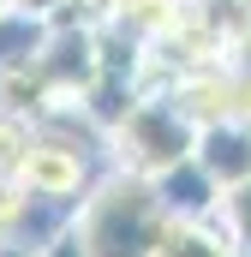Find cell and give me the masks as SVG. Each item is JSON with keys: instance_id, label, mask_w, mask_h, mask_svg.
<instances>
[{"instance_id": "10", "label": "cell", "mask_w": 251, "mask_h": 257, "mask_svg": "<svg viewBox=\"0 0 251 257\" xmlns=\"http://www.w3.org/2000/svg\"><path fill=\"white\" fill-rule=\"evenodd\" d=\"M215 221H221V227H227V239L251 257V180H245V186H233V192L221 197V215H215Z\"/></svg>"}, {"instance_id": "13", "label": "cell", "mask_w": 251, "mask_h": 257, "mask_svg": "<svg viewBox=\"0 0 251 257\" xmlns=\"http://www.w3.org/2000/svg\"><path fill=\"white\" fill-rule=\"evenodd\" d=\"M0 257H42L36 245H0Z\"/></svg>"}, {"instance_id": "5", "label": "cell", "mask_w": 251, "mask_h": 257, "mask_svg": "<svg viewBox=\"0 0 251 257\" xmlns=\"http://www.w3.org/2000/svg\"><path fill=\"white\" fill-rule=\"evenodd\" d=\"M48 42H54V18L0 6V78L6 72H30V66L48 54Z\"/></svg>"}, {"instance_id": "12", "label": "cell", "mask_w": 251, "mask_h": 257, "mask_svg": "<svg viewBox=\"0 0 251 257\" xmlns=\"http://www.w3.org/2000/svg\"><path fill=\"white\" fill-rule=\"evenodd\" d=\"M0 6H12V12H36V18H60L66 0H0Z\"/></svg>"}, {"instance_id": "2", "label": "cell", "mask_w": 251, "mask_h": 257, "mask_svg": "<svg viewBox=\"0 0 251 257\" xmlns=\"http://www.w3.org/2000/svg\"><path fill=\"white\" fill-rule=\"evenodd\" d=\"M108 144H114V168L162 180L168 168H180V162L197 156V126L186 120V108L168 90H144L126 108V120L108 132Z\"/></svg>"}, {"instance_id": "3", "label": "cell", "mask_w": 251, "mask_h": 257, "mask_svg": "<svg viewBox=\"0 0 251 257\" xmlns=\"http://www.w3.org/2000/svg\"><path fill=\"white\" fill-rule=\"evenodd\" d=\"M156 192H162V209H168V221H215L221 215V186H215V174L191 156L180 168H168L162 180H156Z\"/></svg>"}, {"instance_id": "1", "label": "cell", "mask_w": 251, "mask_h": 257, "mask_svg": "<svg viewBox=\"0 0 251 257\" xmlns=\"http://www.w3.org/2000/svg\"><path fill=\"white\" fill-rule=\"evenodd\" d=\"M72 233L84 239L90 257H156L162 233H168V209H162L156 180L126 174V168L102 174L90 186V197L78 203Z\"/></svg>"}, {"instance_id": "6", "label": "cell", "mask_w": 251, "mask_h": 257, "mask_svg": "<svg viewBox=\"0 0 251 257\" xmlns=\"http://www.w3.org/2000/svg\"><path fill=\"white\" fill-rule=\"evenodd\" d=\"M156 257H245V251L227 239L221 221H168Z\"/></svg>"}, {"instance_id": "11", "label": "cell", "mask_w": 251, "mask_h": 257, "mask_svg": "<svg viewBox=\"0 0 251 257\" xmlns=\"http://www.w3.org/2000/svg\"><path fill=\"white\" fill-rule=\"evenodd\" d=\"M42 257H90V251H84V239H78V233L66 227V233L54 239V245H42Z\"/></svg>"}, {"instance_id": "7", "label": "cell", "mask_w": 251, "mask_h": 257, "mask_svg": "<svg viewBox=\"0 0 251 257\" xmlns=\"http://www.w3.org/2000/svg\"><path fill=\"white\" fill-rule=\"evenodd\" d=\"M191 24L209 30L221 48H233L251 30V0H191Z\"/></svg>"}, {"instance_id": "4", "label": "cell", "mask_w": 251, "mask_h": 257, "mask_svg": "<svg viewBox=\"0 0 251 257\" xmlns=\"http://www.w3.org/2000/svg\"><path fill=\"white\" fill-rule=\"evenodd\" d=\"M197 162L215 174L221 192L245 186L251 180V126L245 120H215V126L197 132Z\"/></svg>"}, {"instance_id": "8", "label": "cell", "mask_w": 251, "mask_h": 257, "mask_svg": "<svg viewBox=\"0 0 251 257\" xmlns=\"http://www.w3.org/2000/svg\"><path fill=\"white\" fill-rule=\"evenodd\" d=\"M30 227H36V197L24 180L0 174V245H30Z\"/></svg>"}, {"instance_id": "9", "label": "cell", "mask_w": 251, "mask_h": 257, "mask_svg": "<svg viewBox=\"0 0 251 257\" xmlns=\"http://www.w3.org/2000/svg\"><path fill=\"white\" fill-rule=\"evenodd\" d=\"M30 150H36V120H24V114H6L0 108V174H24V162H30Z\"/></svg>"}]
</instances>
